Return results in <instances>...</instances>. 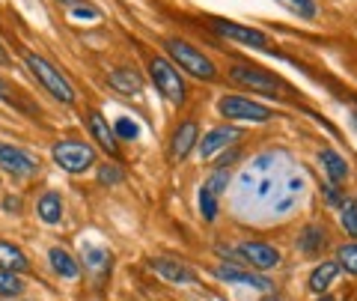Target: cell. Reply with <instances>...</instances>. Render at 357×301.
<instances>
[{"mask_svg":"<svg viewBox=\"0 0 357 301\" xmlns=\"http://www.w3.org/2000/svg\"><path fill=\"white\" fill-rule=\"evenodd\" d=\"M304 191V179L292 170L283 152H265L253 159L238 176V206L265 209L271 215H286Z\"/></svg>","mask_w":357,"mask_h":301,"instance_id":"cell-1","label":"cell"},{"mask_svg":"<svg viewBox=\"0 0 357 301\" xmlns=\"http://www.w3.org/2000/svg\"><path fill=\"white\" fill-rule=\"evenodd\" d=\"M24 63H27V69L33 72V78H36V81L54 98H57V102H63V105H72L75 102V87L66 81V75L54 69V66L45 60V57H39V54H24Z\"/></svg>","mask_w":357,"mask_h":301,"instance_id":"cell-2","label":"cell"},{"mask_svg":"<svg viewBox=\"0 0 357 301\" xmlns=\"http://www.w3.org/2000/svg\"><path fill=\"white\" fill-rule=\"evenodd\" d=\"M164 48H167V54H170V57L178 63V69H185L188 75L203 78V81H215V78H218L215 63H211L203 51H197L194 45H188L185 39H167Z\"/></svg>","mask_w":357,"mask_h":301,"instance_id":"cell-3","label":"cell"},{"mask_svg":"<svg viewBox=\"0 0 357 301\" xmlns=\"http://www.w3.org/2000/svg\"><path fill=\"white\" fill-rule=\"evenodd\" d=\"M149 75H152L155 87L161 90V96L167 98V102H173V105L185 102V81H182V75H178V69L170 60L152 57L149 60Z\"/></svg>","mask_w":357,"mask_h":301,"instance_id":"cell-4","label":"cell"},{"mask_svg":"<svg viewBox=\"0 0 357 301\" xmlns=\"http://www.w3.org/2000/svg\"><path fill=\"white\" fill-rule=\"evenodd\" d=\"M54 161H57L66 173H84L96 164V152L84 140H60L54 143Z\"/></svg>","mask_w":357,"mask_h":301,"instance_id":"cell-5","label":"cell"},{"mask_svg":"<svg viewBox=\"0 0 357 301\" xmlns=\"http://www.w3.org/2000/svg\"><path fill=\"white\" fill-rule=\"evenodd\" d=\"M220 117L227 119H250V122H268L271 119V110L259 102H250L244 96H223L218 102Z\"/></svg>","mask_w":357,"mask_h":301,"instance_id":"cell-6","label":"cell"},{"mask_svg":"<svg viewBox=\"0 0 357 301\" xmlns=\"http://www.w3.org/2000/svg\"><path fill=\"white\" fill-rule=\"evenodd\" d=\"M0 170L9 176H33L39 173V159H33L27 149L13 147V143H0Z\"/></svg>","mask_w":357,"mask_h":301,"instance_id":"cell-7","label":"cell"},{"mask_svg":"<svg viewBox=\"0 0 357 301\" xmlns=\"http://www.w3.org/2000/svg\"><path fill=\"white\" fill-rule=\"evenodd\" d=\"M236 254H238L241 263H248L256 272L277 269V263H280V251L271 248V244H265V242H241L236 248Z\"/></svg>","mask_w":357,"mask_h":301,"instance_id":"cell-8","label":"cell"},{"mask_svg":"<svg viewBox=\"0 0 357 301\" xmlns=\"http://www.w3.org/2000/svg\"><path fill=\"white\" fill-rule=\"evenodd\" d=\"M229 78L238 87H248V90H256V93H271L274 96L277 90H280L277 78H271V75L262 72V69H256V66H232Z\"/></svg>","mask_w":357,"mask_h":301,"instance_id":"cell-9","label":"cell"},{"mask_svg":"<svg viewBox=\"0 0 357 301\" xmlns=\"http://www.w3.org/2000/svg\"><path fill=\"white\" fill-rule=\"evenodd\" d=\"M215 277H218V281H227V284H238V286H250V289H265V293L274 286V284L268 281V277H262L259 272L241 269V265H218Z\"/></svg>","mask_w":357,"mask_h":301,"instance_id":"cell-10","label":"cell"},{"mask_svg":"<svg viewBox=\"0 0 357 301\" xmlns=\"http://www.w3.org/2000/svg\"><path fill=\"white\" fill-rule=\"evenodd\" d=\"M215 30L220 33L223 39L241 42V45H253V48H268V36H265L262 30H253V27L236 24V21H215Z\"/></svg>","mask_w":357,"mask_h":301,"instance_id":"cell-11","label":"cell"},{"mask_svg":"<svg viewBox=\"0 0 357 301\" xmlns=\"http://www.w3.org/2000/svg\"><path fill=\"white\" fill-rule=\"evenodd\" d=\"M241 138V129L236 126H220V129H211L208 135L203 138V143H199V155L203 159H211V155H218L220 149H227L232 140Z\"/></svg>","mask_w":357,"mask_h":301,"instance_id":"cell-12","label":"cell"},{"mask_svg":"<svg viewBox=\"0 0 357 301\" xmlns=\"http://www.w3.org/2000/svg\"><path fill=\"white\" fill-rule=\"evenodd\" d=\"M152 272H158L164 281H170V284H197V272H191L178 260H167V256L152 260Z\"/></svg>","mask_w":357,"mask_h":301,"instance_id":"cell-13","label":"cell"},{"mask_svg":"<svg viewBox=\"0 0 357 301\" xmlns=\"http://www.w3.org/2000/svg\"><path fill=\"white\" fill-rule=\"evenodd\" d=\"M86 126H89V131H93V138H96V143L102 147L107 155H116V135H114V129L107 126V119L98 114V110H89L86 114Z\"/></svg>","mask_w":357,"mask_h":301,"instance_id":"cell-14","label":"cell"},{"mask_svg":"<svg viewBox=\"0 0 357 301\" xmlns=\"http://www.w3.org/2000/svg\"><path fill=\"white\" fill-rule=\"evenodd\" d=\"M199 138V129H197V122H182V126L176 129V135H173V147H170V155L173 159H185L188 152H191L194 147H197V140Z\"/></svg>","mask_w":357,"mask_h":301,"instance_id":"cell-15","label":"cell"},{"mask_svg":"<svg viewBox=\"0 0 357 301\" xmlns=\"http://www.w3.org/2000/svg\"><path fill=\"white\" fill-rule=\"evenodd\" d=\"M30 269V263H27V256L24 251L18 248V244L13 242H0V272H27Z\"/></svg>","mask_w":357,"mask_h":301,"instance_id":"cell-16","label":"cell"},{"mask_svg":"<svg viewBox=\"0 0 357 301\" xmlns=\"http://www.w3.org/2000/svg\"><path fill=\"white\" fill-rule=\"evenodd\" d=\"M337 274H340V263H337V260L316 265V269L310 272V289H312L316 295H325V289H328L333 281H337Z\"/></svg>","mask_w":357,"mask_h":301,"instance_id":"cell-17","label":"cell"},{"mask_svg":"<svg viewBox=\"0 0 357 301\" xmlns=\"http://www.w3.org/2000/svg\"><path fill=\"white\" fill-rule=\"evenodd\" d=\"M319 161H321V167H325V173H328L331 185L345 182V176H349V164H345V159H342L340 152H333V149H321V152H319Z\"/></svg>","mask_w":357,"mask_h":301,"instance_id":"cell-18","label":"cell"},{"mask_svg":"<svg viewBox=\"0 0 357 301\" xmlns=\"http://www.w3.org/2000/svg\"><path fill=\"white\" fill-rule=\"evenodd\" d=\"M110 87L119 93H126V96H137L143 90V81H140V75L134 72V69H114L110 72Z\"/></svg>","mask_w":357,"mask_h":301,"instance_id":"cell-19","label":"cell"},{"mask_svg":"<svg viewBox=\"0 0 357 301\" xmlns=\"http://www.w3.org/2000/svg\"><path fill=\"white\" fill-rule=\"evenodd\" d=\"M36 212H39V218L45 221V224H60V218H63V200H60V194L57 191H45L39 197Z\"/></svg>","mask_w":357,"mask_h":301,"instance_id":"cell-20","label":"cell"},{"mask_svg":"<svg viewBox=\"0 0 357 301\" xmlns=\"http://www.w3.org/2000/svg\"><path fill=\"white\" fill-rule=\"evenodd\" d=\"M48 260H51V265H54V272H57L60 277H66V281H72V277L81 274V265L75 263V256H72L69 251H63V248H51Z\"/></svg>","mask_w":357,"mask_h":301,"instance_id":"cell-21","label":"cell"},{"mask_svg":"<svg viewBox=\"0 0 357 301\" xmlns=\"http://www.w3.org/2000/svg\"><path fill=\"white\" fill-rule=\"evenodd\" d=\"M84 265L89 272H96L98 277H102L107 269H110V254L102 251V248H96V244H84Z\"/></svg>","mask_w":357,"mask_h":301,"instance_id":"cell-22","label":"cell"},{"mask_svg":"<svg viewBox=\"0 0 357 301\" xmlns=\"http://www.w3.org/2000/svg\"><path fill=\"white\" fill-rule=\"evenodd\" d=\"M298 248L304 254H310V256L319 254L321 248H325V230L316 227V224L304 227V230H301V239H298Z\"/></svg>","mask_w":357,"mask_h":301,"instance_id":"cell-23","label":"cell"},{"mask_svg":"<svg viewBox=\"0 0 357 301\" xmlns=\"http://www.w3.org/2000/svg\"><path fill=\"white\" fill-rule=\"evenodd\" d=\"M24 293V281L15 272H0V298H18Z\"/></svg>","mask_w":357,"mask_h":301,"instance_id":"cell-24","label":"cell"},{"mask_svg":"<svg viewBox=\"0 0 357 301\" xmlns=\"http://www.w3.org/2000/svg\"><path fill=\"white\" fill-rule=\"evenodd\" d=\"M280 6H286L289 13H295L298 18H312L316 15V0H277Z\"/></svg>","mask_w":357,"mask_h":301,"instance_id":"cell-25","label":"cell"},{"mask_svg":"<svg viewBox=\"0 0 357 301\" xmlns=\"http://www.w3.org/2000/svg\"><path fill=\"white\" fill-rule=\"evenodd\" d=\"M340 224H342V230L349 233V236L357 239V203H354V200H345L342 215H340Z\"/></svg>","mask_w":357,"mask_h":301,"instance_id":"cell-26","label":"cell"},{"mask_svg":"<svg viewBox=\"0 0 357 301\" xmlns=\"http://www.w3.org/2000/svg\"><path fill=\"white\" fill-rule=\"evenodd\" d=\"M337 263H340V269L357 274V244H342L337 251Z\"/></svg>","mask_w":357,"mask_h":301,"instance_id":"cell-27","label":"cell"},{"mask_svg":"<svg viewBox=\"0 0 357 301\" xmlns=\"http://www.w3.org/2000/svg\"><path fill=\"white\" fill-rule=\"evenodd\" d=\"M114 135H116L119 140H137L140 129H137V122H134V119L119 117V119H116V126H114Z\"/></svg>","mask_w":357,"mask_h":301,"instance_id":"cell-28","label":"cell"},{"mask_svg":"<svg viewBox=\"0 0 357 301\" xmlns=\"http://www.w3.org/2000/svg\"><path fill=\"white\" fill-rule=\"evenodd\" d=\"M199 209H203V218L206 221H215L218 218V197L211 194L206 185L199 188Z\"/></svg>","mask_w":357,"mask_h":301,"instance_id":"cell-29","label":"cell"},{"mask_svg":"<svg viewBox=\"0 0 357 301\" xmlns=\"http://www.w3.org/2000/svg\"><path fill=\"white\" fill-rule=\"evenodd\" d=\"M227 185H229V173H227V167H220V170H218V173L206 182V188H208V191L215 194V197H220L223 191H227Z\"/></svg>","mask_w":357,"mask_h":301,"instance_id":"cell-30","label":"cell"},{"mask_svg":"<svg viewBox=\"0 0 357 301\" xmlns=\"http://www.w3.org/2000/svg\"><path fill=\"white\" fill-rule=\"evenodd\" d=\"M98 182L102 185H119L122 182V170L116 164H102L98 167Z\"/></svg>","mask_w":357,"mask_h":301,"instance_id":"cell-31","label":"cell"},{"mask_svg":"<svg viewBox=\"0 0 357 301\" xmlns=\"http://www.w3.org/2000/svg\"><path fill=\"white\" fill-rule=\"evenodd\" d=\"M0 98H3V102L6 105H18V108H24V110H30L24 102H21V98H18V93L15 90H9V84L3 81V78H0Z\"/></svg>","mask_w":357,"mask_h":301,"instance_id":"cell-32","label":"cell"},{"mask_svg":"<svg viewBox=\"0 0 357 301\" xmlns=\"http://www.w3.org/2000/svg\"><path fill=\"white\" fill-rule=\"evenodd\" d=\"M98 15H102V13H98L96 6H89V3H81V6H75V9H72V18H77V21H84V18L96 21Z\"/></svg>","mask_w":357,"mask_h":301,"instance_id":"cell-33","label":"cell"},{"mask_svg":"<svg viewBox=\"0 0 357 301\" xmlns=\"http://www.w3.org/2000/svg\"><path fill=\"white\" fill-rule=\"evenodd\" d=\"M325 194H328V200H331L333 206H340V209L345 206V197L340 194V188H337V185H325Z\"/></svg>","mask_w":357,"mask_h":301,"instance_id":"cell-34","label":"cell"},{"mask_svg":"<svg viewBox=\"0 0 357 301\" xmlns=\"http://www.w3.org/2000/svg\"><path fill=\"white\" fill-rule=\"evenodd\" d=\"M3 209H6V212H21V200L6 197V200H3Z\"/></svg>","mask_w":357,"mask_h":301,"instance_id":"cell-35","label":"cell"},{"mask_svg":"<svg viewBox=\"0 0 357 301\" xmlns=\"http://www.w3.org/2000/svg\"><path fill=\"white\" fill-rule=\"evenodd\" d=\"M0 66H9V54L3 48V42H0Z\"/></svg>","mask_w":357,"mask_h":301,"instance_id":"cell-36","label":"cell"},{"mask_svg":"<svg viewBox=\"0 0 357 301\" xmlns=\"http://www.w3.org/2000/svg\"><path fill=\"white\" fill-rule=\"evenodd\" d=\"M60 3H66V6H69V9H75V6H81V3H84V0H60Z\"/></svg>","mask_w":357,"mask_h":301,"instance_id":"cell-37","label":"cell"},{"mask_svg":"<svg viewBox=\"0 0 357 301\" xmlns=\"http://www.w3.org/2000/svg\"><path fill=\"white\" fill-rule=\"evenodd\" d=\"M351 119H354V129H357V105L351 108Z\"/></svg>","mask_w":357,"mask_h":301,"instance_id":"cell-38","label":"cell"},{"mask_svg":"<svg viewBox=\"0 0 357 301\" xmlns=\"http://www.w3.org/2000/svg\"><path fill=\"white\" fill-rule=\"evenodd\" d=\"M319 301H340V298H333V295H321Z\"/></svg>","mask_w":357,"mask_h":301,"instance_id":"cell-39","label":"cell"},{"mask_svg":"<svg viewBox=\"0 0 357 301\" xmlns=\"http://www.w3.org/2000/svg\"><path fill=\"white\" fill-rule=\"evenodd\" d=\"M262 301H280V298H277V295H265Z\"/></svg>","mask_w":357,"mask_h":301,"instance_id":"cell-40","label":"cell"}]
</instances>
